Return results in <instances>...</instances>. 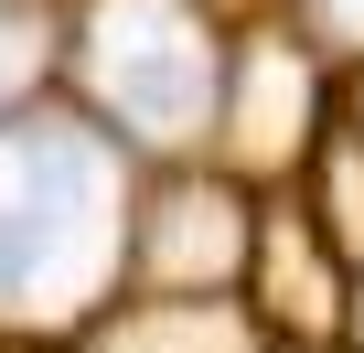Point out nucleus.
<instances>
[{"label":"nucleus","mask_w":364,"mask_h":353,"mask_svg":"<svg viewBox=\"0 0 364 353\" xmlns=\"http://www.w3.org/2000/svg\"><path fill=\"white\" fill-rule=\"evenodd\" d=\"M118 171L86 129H0V310H54L107 268Z\"/></svg>","instance_id":"obj_1"},{"label":"nucleus","mask_w":364,"mask_h":353,"mask_svg":"<svg viewBox=\"0 0 364 353\" xmlns=\"http://www.w3.org/2000/svg\"><path fill=\"white\" fill-rule=\"evenodd\" d=\"M225 257H236V225H225L215 193L171 204V225H161V268H225Z\"/></svg>","instance_id":"obj_3"},{"label":"nucleus","mask_w":364,"mask_h":353,"mask_svg":"<svg viewBox=\"0 0 364 353\" xmlns=\"http://www.w3.org/2000/svg\"><path fill=\"white\" fill-rule=\"evenodd\" d=\"M289 118H300V65H289V54H257V65H247V139L279 150Z\"/></svg>","instance_id":"obj_4"},{"label":"nucleus","mask_w":364,"mask_h":353,"mask_svg":"<svg viewBox=\"0 0 364 353\" xmlns=\"http://www.w3.org/2000/svg\"><path fill=\"white\" fill-rule=\"evenodd\" d=\"M321 22H332V33H353V43H364V0H321Z\"/></svg>","instance_id":"obj_5"},{"label":"nucleus","mask_w":364,"mask_h":353,"mask_svg":"<svg viewBox=\"0 0 364 353\" xmlns=\"http://www.w3.org/2000/svg\"><path fill=\"white\" fill-rule=\"evenodd\" d=\"M86 75H97V97L139 139H182L215 107V43H204V22L182 11V0H97Z\"/></svg>","instance_id":"obj_2"}]
</instances>
